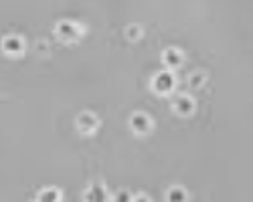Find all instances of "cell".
<instances>
[{"mask_svg":"<svg viewBox=\"0 0 253 202\" xmlns=\"http://www.w3.org/2000/svg\"><path fill=\"white\" fill-rule=\"evenodd\" d=\"M168 198H170V202H184V192L182 190H170V194H168Z\"/></svg>","mask_w":253,"mask_h":202,"instance_id":"obj_2","label":"cell"},{"mask_svg":"<svg viewBox=\"0 0 253 202\" xmlns=\"http://www.w3.org/2000/svg\"><path fill=\"white\" fill-rule=\"evenodd\" d=\"M142 202H144V200H142Z\"/></svg>","mask_w":253,"mask_h":202,"instance_id":"obj_5","label":"cell"},{"mask_svg":"<svg viewBox=\"0 0 253 202\" xmlns=\"http://www.w3.org/2000/svg\"><path fill=\"white\" fill-rule=\"evenodd\" d=\"M90 202H104V192H101V188H93V194H90Z\"/></svg>","mask_w":253,"mask_h":202,"instance_id":"obj_3","label":"cell"},{"mask_svg":"<svg viewBox=\"0 0 253 202\" xmlns=\"http://www.w3.org/2000/svg\"><path fill=\"white\" fill-rule=\"evenodd\" d=\"M170 87H172V81H170L168 75H158L156 77V89L158 91H168Z\"/></svg>","mask_w":253,"mask_h":202,"instance_id":"obj_1","label":"cell"},{"mask_svg":"<svg viewBox=\"0 0 253 202\" xmlns=\"http://www.w3.org/2000/svg\"><path fill=\"white\" fill-rule=\"evenodd\" d=\"M168 61H170V63H179L181 57H176V55H174V50H168Z\"/></svg>","mask_w":253,"mask_h":202,"instance_id":"obj_4","label":"cell"}]
</instances>
